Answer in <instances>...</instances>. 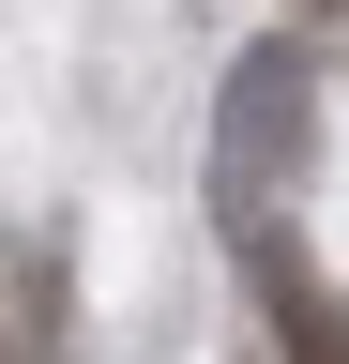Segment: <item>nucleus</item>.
<instances>
[{
  "instance_id": "obj_1",
  "label": "nucleus",
  "mask_w": 349,
  "mask_h": 364,
  "mask_svg": "<svg viewBox=\"0 0 349 364\" xmlns=\"http://www.w3.org/2000/svg\"><path fill=\"white\" fill-rule=\"evenodd\" d=\"M289 91H304L289 46H258V61L228 76V228H258V136H289Z\"/></svg>"
}]
</instances>
